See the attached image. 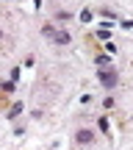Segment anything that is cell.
Returning a JSON list of instances; mask_svg holds the SVG:
<instances>
[{
  "instance_id": "cell-1",
  "label": "cell",
  "mask_w": 133,
  "mask_h": 150,
  "mask_svg": "<svg viewBox=\"0 0 133 150\" xmlns=\"http://www.w3.org/2000/svg\"><path fill=\"white\" fill-rule=\"evenodd\" d=\"M42 33L50 39V42H56V45H69V42H72L69 31H58L56 25H44V28H42Z\"/></svg>"
},
{
  "instance_id": "cell-2",
  "label": "cell",
  "mask_w": 133,
  "mask_h": 150,
  "mask_svg": "<svg viewBox=\"0 0 133 150\" xmlns=\"http://www.w3.org/2000/svg\"><path fill=\"white\" fill-rule=\"evenodd\" d=\"M97 78H100V83L106 86V89H114V86L119 83V75L114 72V70H100V72H97Z\"/></svg>"
},
{
  "instance_id": "cell-3",
  "label": "cell",
  "mask_w": 133,
  "mask_h": 150,
  "mask_svg": "<svg viewBox=\"0 0 133 150\" xmlns=\"http://www.w3.org/2000/svg\"><path fill=\"white\" fill-rule=\"evenodd\" d=\"M75 139H78L80 145H89V142H91V131H86V128H80L78 134H75Z\"/></svg>"
},
{
  "instance_id": "cell-4",
  "label": "cell",
  "mask_w": 133,
  "mask_h": 150,
  "mask_svg": "<svg viewBox=\"0 0 133 150\" xmlns=\"http://www.w3.org/2000/svg\"><path fill=\"white\" fill-rule=\"evenodd\" d=\"M97 33H100V39H108V36H111V28H108V25H103Z\"/></svg>"
},
{
  "instance_id": "cell-5",
  "label": "cell",
  "mask_w": 133,
  "mask_h": 150,
  "mask_svg": "<svg viewBox=\"0 0 133 150\" xmlns=\"http://www.w3.org/2000/svg\"><path fill=\"white\" fill-rule=\"evenodd\" d=\"M108 61H111V56H108V53H100V56H97V64H108Z\"/></svg>"
},
{
  "instance_id": "cell-6",
  "label": "cell",
  "mask_w": 133,
  "mask_h": 150,
  "mask_svg": "<svg viewBox=\"0 0 133 150\" xmlns=\"http://www.w3.org/2000/svg\"><path fill=\"white\" fill-rule=\"evenodd\" d=\"M20 111H22V103H14V108H11V117H17Z\"/></svg>"
},
{
  "instance_id": "cell-7",
  "label": "cell",
  "mask_w": 133,
  "mask_h": 150,
  "mask_svg": "<svg viewBox=\"0 0 133 150\" xmlns=\"http://www.w3.org/2000/svg\"><path fill=\"white\" fill-rule=\"evenodd\" d=\"M0 36H3V33H0Z\"/></svg>"
}]
</instances>
